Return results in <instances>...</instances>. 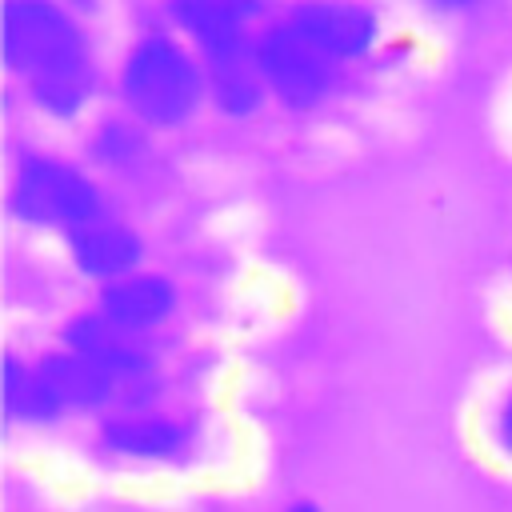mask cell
<instances>
[{"instance_id":"8","label":"cell","mask_w":512,"mask_h":512,"mask_svg":"<svg viewBox=\"0 0 512 512\" xmlns=\"http://www.w3.org/2000/svg\"><path fill=\"white\" fill-rule=\"evenodd\" d=\"M72 256L76 264L88 272V276H100V280H112V276H124L136 268L140 260V240L120 228V224H100V220H88L80 228H72Z\"/></svg>"},{"instance_id":"9","label":"cell","mask_w":512,"mask_h":512,"mask_svg":"<svg viewBox=\"0 0 512 512\" xmlns=\"http://www.w3.org/2000/svg\"><path fill=\"white\" fill-rule=\"evenodd\" d=\"M64 340L72 344V352L96 360L112 376H136V372H144L140 348L108 316H80V320H72L68 332H64Z\"/></svg>"},{"instance_id":"4","label":"cell","mask_w":512,"mask_h":512,"mask_svg":"<svg viewBox=\"0 0 512 512\" xmlns=\"http://www.w3.org/2000/svg\"><path fill=\"white\" fill-rule=\"evenodd\" d=\"M256 68H260L264 84L292 108H308V104L324 100L332 88V60L324 52H316L304 36H296L288 24L272 28L256 44Z\"/></svg>"},{"instance_id":"6","label":"cell","mask_w":512,"mask_h":512,"mask_svg":"<svg viewBox=\"0 0 512 512\" xmlns=\"http://www.w3.org/2000/svg\"><path fill=\"white\" fill-rule=\"evenodd\" d=\"M172 16L200 44V52L208 56L212 68L248 60L244 20L228 0H172Z\"/></svg>"},{"instance_id":"13","label":"cell","mask_w":512,"mask_h":512,"mask_svg":"<svg viewBox=\"0 0 512 512\" xmlns=\"http://www.w3.org/2000/svg\"><path fill=\"white\" fill-rule=\"evenodd\" d=\"M96 152L104 156V160H128L132 152H136V136L124 128V124H108L104 132H100V140H96Z\"/></svg>"},{"instance_id":"1","label":"cell","mask_w":512,"mask_h":512,"mask_svg":"<svg viewBox=\"0 0 512 512\" xmlns=\"http://www.w3.org/2000/svg\"><path fill=\"white\" fill-rule=\"evenodd\" d=\"M4 52L32 84L88 80L84 36L52 0H4Z\"/></svg>"},{"instance_id":"16","label":"cell","mask_w":512,"mask_h":512,"mask_svg":"<svg viewBox=\"0 0 512 512\" xmlns=\"http://www.w3.org/2000/svg\"><path fill=\"white\" fill-rule=\"evenodd\" d=\"M292 512H316V508H312V504H296Z\"/></svg>"},{"instance_id":"15","label":"cell","mask_w":512,"mask_h":512,"mask_svg":"<svg viewBox=\"0 0 512 512\" xmlns=\"http://www.w3.org/2000/svg\"><path fill=\"white\" fill-rule=\"evenodd\" d=\"M432 4H440V8H464V4H472V0H432Z\"/></svg>"},{"instance_id":"2","label":"cell","mask_w":512,"mask_h":512,"mask_svg":"<svg viewBox=\"0 0 512 512\" xmlns=\"http://www.w3.org/2000/svg\"><path fill=\"white\" fill-rule=\"evenodd\" d=\"M120 92L144 124L168 128V124H180L192 116V108L200 104L204 80L180 44L152 36V40L136 44L132 56L124 60Z\"/></svg>"},{"instance_id":"10","label":"cell","mask_w":512,"mask_h":512,"mask_svg":"<svg viewBox=\"0 0 512 512\" xmlns=\"http://www.w3.org/2000/svg\"><path fill=\"white\" fill-rule=\"evenodd\" d=\"M40 376L48 384V392L56 396L60 408H96L108 400L112 392V372H104L96 360L68 352V356H52L40 364Z\"/></svg>"},{"instance_id":"14","label":"cell","mask_w":512,"mask_h":512,"mask_svg":"<svg viewBox=\"0 0 512 512\" xmlns=\"http://www.w3.org/2000/svg\"><path fill=\"white\" fill-rule=\"evenodd\" d=\"M496 436H500V444L512 452V396H508V404L500 408V420H496Z\"/></svg>"},{"instance_id":"3","label":"cell","mask_w":512,"mask_h":512,"mask_svg":"<svg viewBox=\"0 0 512 512\" xmlns=\"http://www.w3.org/2000/svg\"><path fill=\"white\" fill-rule=\"evenodd\" d=\"M12 208L32 224H64L80 228L96 220L100 196L96 188L68 164L56 160H24L12 188Z\"/></svg>"},{"instance_id":"7","label":"cell","mask_w":512,"mask_h":512,"mask_svg":"<svg viewBox=\"0 0 512 512\" xmlns=\"http://www.w3.org/2000/svg\"><path fill=\"white\" fill-rule=\"evenodd\" d=\"M176 308V292L164 276H124L104 292V316L124 332H144Z\"/></svg>"},{"instance_id":"5","label":"cell","mask_w":512,"mask_h":512,"mask_svg":"<svg viewBox=\"0 0 512 512\" xmlns=\"http://www.w3.org/2000/svg\"><path fill=\"white\" fill-rule=\"evenodd\" d=\"M288 28L304 36L316 52L336 60H356L376 40V16L352 0H304L292 8Z\"/></svg>"},{"instance_id":"11","label":"cell","mask_w":512,"mask_h":512,"mask_svg":"<svg viewBox=\"0 0 512 512\" xmlns=\"http://www.w3.org/2000/svg\"><path fill=\"white\" fill-rule=\"evenodd\" d=\"M104 444L116 448L120 456H140V460H168L184 448V432L172 420L160 416H132L116 420L104 428Z\"/></svg>"},{"instance_id":"12","label":"cell","mask_w":512,"mask_h":512,"mask_svg":"<svg viewBox=\"0 0 512 512\" xmlns=\"http://www.w3.org/2000/svg\"><path fill=\"white\" fill-rule=\"evenodd\" d=\"M260 84H264V76L256 72L252 60H236V64H220V68H212V92H216L220 108L232 112V116H244V112L256 108V100H260Z\"/></svg>"}]
</instances>
